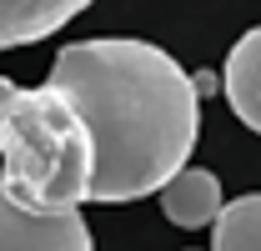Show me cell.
I'll use <instances>...</instances> for the list:
<instances>
[{
	"label": "cell",
	"mask_w": 261,
	"mask_h": 251,
	"mask_svg": "<svg viewBox=\"0 0 261 251\" xmlns=\"http://www.w3.org/2000/svg\"><path fill=\"white\" fill-rule=\"evenodd\" d=\"M45 86L81 111L96 141L91 201H141L186 171L201 131V91L161 45L130 35L70 40L56 51Z\"/></svg>",
	"instance_id": "cell-1"
},
{
	"label": "cell",
	"mask_w": 261,
	"mask_h": 251,
	"mask_svg": "<svg viewBox=\"0 0 261 251\" xmlns=\"http://www.w3.org/2000/svg\"><path fill=\"white\" fill-rule=\"evenodd\" d=\"M0 181L5 196L35 216H65L91 201L96 141L56 86L25 91L0 81Z\"/></svg>",
	"instance_id": "cell-2"
},
{
	"label": "cell",
	"mask_w": 261,
	"mask_h": 251,
	"mask_svg": "<svg viewBox=\"0 0 261 251\" xmlns=\"http://www.w3.org/2000/svg\"><path fill=\"white\" fill-rule=\"evenodd\" d=\"M0 251H96V241L81 211L35 216L25 206H15L0 181Z\"/></svg>",
	"instance_id": "cell-3"
},
{
	"label": "cell",
	"mask_w": 261,
	"mask_h": 251,
	"mask_svg": "<svg viewBox=\"0 0 261 251\" xmlns=\"http://www.w3.org/2000/svg\"><path fill=\"white\" fill-rule=\"evenodd\" d=\"M221 206H226L221 181H216V171H206V166H186V171H176L161 186V211H166V221L181 226V231L216 226Z\"/></svg>",
	"instance_id": "cell-4"
},
{
	"label": "cell",
	"mask_w": 261,
	"mask_h": 251,
	"mask_svg": "<svg viewBox=\"0 0 261 251\" xmlns=\"http://www.w3.org/2000/svg\"><path fill=\"white\" fill-rule=\"evenodd\" d=\"M91 0H0V51L35 45L45 35L70 26Z\"/></svg>",
	"instance_id": "cell-5"
},
{
	"label": "cell",
	"mask_w": 261,
	"mask_h": 251,
	"mask_svg": "<svg viewBox=\"0 0 261 251\" xmlns=\"http://www.w3.org/2000/svg\"><path fill=\"white\" fill-rule=\"evenodd\" d=\"M221 91H226V106L236 111V121L261 136V26H251L231 45L226 70H221Z\"/></svg>",
	"instance_id": "cell-6"
},
{
	"label": "cell",
	"mask_w": 261,
	"mask_h": 251,
	"mask_svg": "<svg viewBox=\"0 0 261 251\" xmlns=\"http://www.w3.org/2000/svg\"><path fill=\"white\" fill-rule=\"evenodd\" d=\"M211 251H261V191L221 206L211 226Z\"/></svg>",
	"instance_id": "cell-7"
}]
</instances>
